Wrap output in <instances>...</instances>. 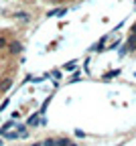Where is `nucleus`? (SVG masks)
Here are the masks:
<instances>
[{"mask_svg": "<svg viewBox=\"0 0 136 146\" xmlns=\"http://www.w3.org/2000/svg\"><path fill=\"white\" fill-rule=\"evenodd\" d=\"M35 146H41V144H35Z\"/></svg>", "mask_w": 136, "mask_h": 146, "instance_id": "nucleus-2", "label": "nucleus"}, {"mask_svg": "<svg viewBox=\"0 0 136 146\" xmlns=\"http://www.w3.org/2000/svg\"><path fill=\"white\" fill-rule=\"evenodd\" d=\"M39 124V116H33L31 120H29V126H37Z\"/></svg>", "mask_w": 136, "mask_h": 146, "instance_id": "nucleus-1", "label": "nucleus"}]
</instances>
